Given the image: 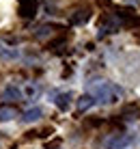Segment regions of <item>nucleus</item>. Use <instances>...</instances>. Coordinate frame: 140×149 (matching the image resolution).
<instances>
[{"label": "nucleus", "instance_id": "nucleus-1", "mask_svg": "<svg viewBox=\"0 0 140 149\" xmlns=\"http://www.w3.org/2000/svg\"><path fill=\"white\" fill-rule=\"evenodd\" d=\"M89 95L95 100V104H114L121 100L123 91L112 82H97V84H93V91Z\"/></svg>", "mask_w": 140, "mask_h": 149}, {"label": "nucleus", "instance_id": "nucleus-2", "mask_svg": "<svg viewBox=\"0 0 140 149\" xmlns=\"http://www.w3.org/2000/svg\"><path fill=\"white\" fill-rule=\"evenodd\" d=\"M134 143V134L129 132H121V134H112L110 138L106 141V147L108 149H125L127 145Z\"/></svg>", "mask_w": 140, "mask_h": 149}, {"label": "nucleus", "instance_id": "nucleus-3", "mask_svg": "<svg viewBox=\"0 0 140 149\" xmlns=\"http://www.w3.org/2000/svg\"><path fill=\"white\" fill-rule=\"evenodd\" d=\"M39 11V2L37 0H19V15L26 19H30V17H35Z\"/></svg>", "mask_w": 140, "mask_h": 149}, {"label": "nucleus", "instance_id": "nucleus-4", "mask_svg": "<svg viewBox=\"0 0 140 149\" xmlns=\"http://www.w3.org/2000/svg\"><path fill=\"white\" fill-rule=\"evenodd\" d=\"M19 112H17V108L15 106H9V104H2L0 106V121H11V119H15Z\"/></svg>", "mask_w": 140, "mask_h": 149}, {"label": "nucleus", "instance_id": "nucleus-5", "mask_svg": "<svg viewBox=\"0 0 140 149\" xmlns=\"http://www.w3.org/2000/svg\"><path fill=\"white\" fill-rule=\"evenodd\" d=\"M2 100L17 102V100H22V91H19L17 86H9V89H4V91H2Z\"/></svg>", "mask_w": 140, "mask_h": 149}, {"label": "nucleus", "instance_id": "nucleus-6", "mask_svg": "<svg viewBox=\"0 0 140 149\" xmlns=\"http://www.w3.org/2000/svg\"><path fill=\"white\" fill-rule=\"evenodd\" d=\"M89 17H91L89 9H80V11H76L71 15V24H84V22H89Z\"/></svg>", "mask_w": 140, "mask_h": 149}, {"label": "nucleus", "instance_id": "nucleus-7", "mask_svg": "<svg viewBox=\"0 0 140 149\" xmlns=\"http://www.w3.org/2000/svg\"><path fill=\"white\" fill-rule=\"evenodd\" d=\"M91 106H95V100L86 93V95H82V97H78V110L80 112H84V110H89Z\"/></svg>", "mask_w": 140, "mask_h": 149}, {"label": "nucleus", "instance_id": "nucleus-8", "mask_svg": "<svg viewBox=\"0 0 140 149\" xmlns=\"http://www.w3.org/2000/svg\"><path fill=\"white\" fill-rule=\"evenodd\" d=\"M56 106H58L60 110H67L69 108V104H71V93H60V95H56Z\"/></svg>", "mask_w": 140, "mask_h": 149}, {"label": "nucleus", "instance_id": "nucleus-9", "mask_svg": "<svg viewBox=\"0 0 140 149\" xmlns=\"http://www.w3.org/2000/svg\"><path fill=\"white\" fill-rule=\"evenodd\" d=\"M39 117H41V108H30V110H26V112H24V121H26V123L37 121Z\"/></svg>", "mask_w": 140, "mask_h": 149}, {"label": "nucleus", "instance_id": "nucleus-10", "mask_svg": "<svg viewBox=\"0 0 140 149\" xmlns=\"http://www.w3.org/2000/svg\"><path fill=\"white\" fill-rule=\"evenodd\" d=\"M52 28H54V26H50V24H43V26H39L37 30H35V37H37V39H45V37H50Z\"/></svg>", "mask_w": 140, "mask_h": 149}, {"label": "nucleus", "instance_id": "nucleus-11", "mask_svg": "<svg viewBox=\"0 0 140 149\" xmlns=\"http://www.w3.org/2000/svg\"><path fill=\"white\" fill-rule=\"evenodd\" d=\"M123 119H138L140 117V110H138V106H129V108L123 110Z\"/></svg>", "mask_w": 140, "mask_h": 149}, {"label": "nucleus", "instance_id": "nucleus-12", "mask_svg": "<svg viewBox=\"0 0 140 149\" xmlns=\"http://www.w3.org/2000/svg\"><path fill=\"white\" fill-rule=\"evenodd\" d=\"M60 145V141H50L48 145H45V149H54V147H58Z\"/></svg>", "mask_w": 140, "mask_h": 149}, {"label": "nucleus", "instance_id": "nucleus-13", "mask_svg": "<svg viewBox=\"0 0 140 149\" xmlns=\"http://www.w3.org/2000/svg\"><path fill=\"white\" fill-rule=\"evenodd\" d=\"M97 2H99L101 7H110V4H112V0H97Z\"/></svg>", "mask_w": 140, "mask_h": 149}]
</instances>
